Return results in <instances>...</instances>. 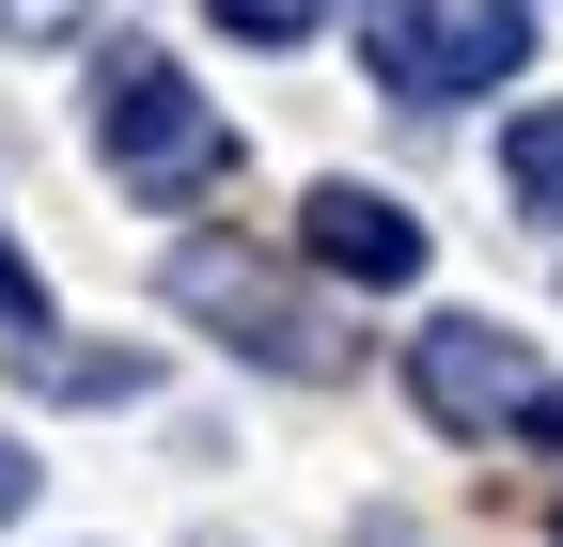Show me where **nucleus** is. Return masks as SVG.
<instances>
[{
	"mask_svg": "<svg viewBox=\"0 0 563 547\" xmlns=\"http://www.w3.org/2000/svg\"><path fill=\"white\" fill-rule=\"evenodd\" d=\"M501 188L532 203V220H563V94H548V110L517 125V142H501Z\"/></svg>",
	"mask_w": 563,
	"mask_h": 547,
	"instance_id": "7",
	"label": "nucleus"
},
{
	"mask_svg": "<svg viewBox=\"0 0 563 547\" xmlns=\"http://www.w3.org/2000/svg\"><path fill=\"white\" fill-rule=\"evenodd\" d=\"M0 328H16V345L47 328V282H32V250H16V235H0Z\"/></svg>",
	"mask_w": 563,
	"mask_h": 547,
	"instance_id": "9",
	"label": "nucleus"
},
{
	"mask_svg": "<svg viewBox=\"0 0 563 547\" xmlns=\"http://www.w3.org/2000/svg\"><path fill=\"white\" fill-rule=\"evenodd\" d=\"M361 63H376L391 110H454V94H501L532 63V16H517V0H376Z\"/></svg>",
	"mask_w": 563,
	"mask_h": 547,
	"instance_id": "3",
	"label": "nucleus"
},
{
	"mask_svg": "<svg viewBox=\"0 0 563 547\" xmlns=\"http://www.w3.org/2000/svg\"><path fill=\"white\" fill-rule=\"evenodd\" d=\"M407 406L454 423V438H548L563 454V376L517 345V328H485V313H439L407 345Z\"/></svg>",
	"mask_w": 563,
	"mask_h": 547,
	"instance_id": "4",
	"label": "nucleus"
},
{
	"mask_svg": "<svg viewBox=\"0 0 563 547\" xmlns=\"http://www.w3.org/2000/svg\"><path fill=\"white\" fill-rule=\"evenodd\" d=\"M0 516H32V454L16 438H0Z\"/></svg>",
	"mask_w": 563,
	"mask_h": 547,
	"instance_id": "10",
	"label": "nucleus"
},
{
	"mask_svg": "<svg viewBox=\"0 0 563 547\" xmlns=\"http://www.w3.org/2000/svg\"><path fill=\"white\" fill-rule=\"evenodd\" d=\"M157 298H173V313H203V328H220L235 360H266V376H344V328H329L298 282H282L251 235H188V250L157 266Z\"/></svg>",
	"mask_w": 563,
	"mask_h": 547,
	"instance_id": "2",
	"label": "nucleus"
},
{
	"mask_svg": "<svg viewBox=\"0 0 563 547\" xmlns=\"http://www.w3.org/2000/svg\"><path fill=\"white\" fill-rule=\"evenodd\" d=\"M203 16H220V32H235V47H298V32H313V16H329V0H203Z\"/></svg>",
	"mask_w": 563,
	"mask_h": 547,
	"instance_id": "8",
	"label": "nucleus"
},
{
	"mask_svg": "<svg viewBox=\"0 0 563 547\" xmlns=\"http://www.w3.org/2000/svg\"><path fill=\"white\" fill-rule=\"evenodd\" d=\"M16 376H32L47 406H125V391H157V345H63V328H32Z\"/></svg>",
	"mask_w": 563,
	"mask_h": 547,
	"instance_id": "6",
	"label": "nucleus"
},
{
	"mask_svg": "<svg viewBox=\"0 0 563 547\" xmlns=\"http://www.w3.org/2000/svg\"><path fill=\"white\" fill-rule=\"evenodd\" d=\"M95 142H110V172L141 188V203H203L235 172V125L188 94V63H157V47H110L95 63Z\"/></svg>",
	"mask_w": 563,
	"mask_h": 547,
	"instance_id": "1",
	"label": "nucleus"
},
{
	"mask_svg": "<svg viewBox=\"0 0 563 547\" xmlns=\"http://www.w3.org/2000/svg\"><path fill=\"white\" fill-rule=\"evenodd\" d=\"M298 250L329 266V282H422V220H407L391 188H344V172L298 203Z\"/></svg>",
	"mask_w": 563,
	"mask_h": 547,
	"instance_id": "5",
	"label": "nucleus"
}]
</instances>
